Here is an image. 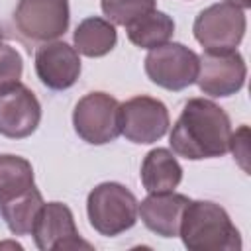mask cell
Segmentation results:
<instances>
[{"mask_svg": "<svg viewBox=\"0 0 251 251\" xmlns=\"http://www.w3.org/2000/svg\"><path fill=\"white\" fill-rule=\"evenodd\" d=\"M229 135V118L218 104L206 98H190L171 131V147L178 157L190 161L212 159L227 153Z\"/></svg>", "mask_w": 251, "mask_h": 251, "instance_id": "obj_1", "label": "cell"}, {"mask_svg": "<svg viewBox=\"0 0 251 251\" xmlns=\"http://www.w3.org/2000/svg\"><path fill=\"white\" fill-rule=\"evenodd\" d=\"M43 206L27 159L0 155V214L14 235L31 233L35 216Z\"/></svg>", "mask_w": 251, "mask_h": 251, "instance_id": "obj_2", "label": "cell"}, {"mask_svg": "<svg viewBox=\"0 0 251 251\" xmlns=\"http://www.w3.org/2000/svg\"><path fill=\"white\" fill-rule=\"evenodd\" d=\"M178 235L190 251H239L241 235L227 212L210 200H190L184 208Z\"/></svg>", "mask_w": 251, "mask_h": 251, "instance_id": "obj_3", "label": "cell"}, {"mask_svg": "<svg viewBox=\"0 0 251 251\" xmlns=\"http://www.w3.org/2000/svg\"><path fill=\"white\" fill-rule=\"evenodd\" d=\"M86 212L90 226L106 237L129 229L137 220V200L120 182H102L88 194Z\"/></svg>", "mask_w": 251, "mask_h": 251, "instance_id": "obj_4", "label": "cell"}, {"mask_svg": "<svg viewBox=\"0 0 251 251\" xmlns=\"http://www.w3.org/2000/svg\"><path fill=\"white\" fill-rule=\"evenodd\" d=\"M245 25V14L239 6L218 2L196 16L194 37L206 51H231L241 43Z\"/></svg>", "mask_w": 251, "mask_h": 251, "instance_id": "obj_5", "label": "cell"}, {"mask_svg": "<svg viewBox=\"0 0 251 251\" xmlns=\"http://www.w3.org/2000/svg\"><path fill=\"white\" fill-rule=\"evenodd\" d=\"M200 57L182 43H163L149 49L145 57V73L157 86L167 90H182L196 82Z\"/></svg>", "mask_w": 251, "mask_h": 251, "instance_id": "obj_6", "label": "cell"}, {"mask_svg": "<svg viewBox=\"0 0 251 251\" xmlns=\"http://www.w3.org/2000/svg\"><path fill=\"white\" fill-rule=\"evenodd\" d=\"M73 126L86 143H110L120 135V102L106 92H90L76 102Z\"/></svg>", "mask_w": 251, "mask_h": 251, "instance_id": "obj_7", "label": "cell"}, {"mask_svg": "<svg viewBox=\"0 0 251 251\" xmlns=\"http://www.w3.org/2000/svg\"><path fill=\"white\" fill-rule=\"evenodd\" d=\"M167 106L151 96H133L120 104V133L133 143H155L169 129Z\"/></svg>", "mask_w": 251, "mask_h": 251, "instance_id": "obj_8", "label": "cell"}, {"mask_svg": "<svg viewBox=\"0 0 251 251\" xmlns=\"http://www.w3.org/2000/svg\"><path fill=\"white\" fill-rule=\"evenodd\" d=\"M31 235L35 245L41 251H61V249H92L88 241H84L75 226L73 212L63 202H49L39 208Z\"/></svg>", "mask_w": 251, "mask_h": 251, "instance_id": "obj_9", "label": "cell"}, {"mask_svg": "<svg viewBox=\"0 0 251 251\" xmlns=\"http://www.w3.org/2000/svg\"><path fill=\"white\" fill-rule=\"evenodd\" d=\"M18 31L31 41H51L69 27L67 0H20L14 12Z\"/></svg>", "mask_w": 251, "mask_h": 251, "instance_id": "obj_10", "label": "cell"}, {"mask_svg": "<svg viewBox=\"0 0 251 251\" xmlns=\"http://www.w3.org/2000/svg\"><path fill=\"white\" fill-rule=\"evenodd\" d=\"M247 76L243 57L231 51H204L200 57V69L196 82L204 94L210 96H231L241 90Z\"/></svg>", "mask_w": 251, "mask_h": 251, "instance_id": "obj_11", "label": "cell"}, {"mask_svg": "<svg viewBox=\"0 0 251 251\" xmlns=\"http://www.w3.org/2000/svg\"><path fill=\"white\" fill-rule=\"evenodd\" d=\"M41 120V106L35 94L22 82L0 90V133L10 139L31 135Z\"/></svg>", "mask_w": 251, "mask_h": 251, "instance_id": "obj_12", "label": "cell"}, {"mask_svg": "<svg viewBox=\"0 0 251 251\" xmlns=\"http://www.w3.org/2000/svg\"><path fill=\"white\" fill-rule=\"evenodd\" d=\"M35 73L51 90L71 88L80 75V59L76 49L65 41L43 43L35 51Z\"/></svg>", "mask_w": 251, "mask_h": 251, "instance_id": "obj_13", "label": "cell"}, {"mask_svg": "<svg viewBox=\"0 0 251 251\" xmlns=\"http://www.w3.org/2000/svg\"><path fill=\"white\" fill-rule=\"evenodd\" d=\"M190 200L184 194L173 192H159L149 194L141 204H137V214L147 229L161 237H176L180 229V220L184 208Z\"/></svg>", "mask_w": 251, "mask_h": 251, "instance_id": "obj_14", "label": "cell"}, {"mask_svg": "<svg viewBox=\"0 0 251 251\" xmlns=\"http://www.w3.org/2000/svg\"><path fill=\"white\" fill-rule=\"evenodd\" d=\"M182 180V167L176 157L163 147L151 149L141 163V182L149 194L173 192Z\"/></svg>", "mask_w": 251, "mask_h": 251, "instance_id": "obj_15", "label": "cell"}, {"mask_svg": "<svg viewBox=\"0 0 251 251\" xmlns=\"http://www.w3.org/2000/svg\"><path fill=\"white\" fill-rule=\"evenodd\" d=\"M75 49L86 57H102L116 47L118 33L112 22L104 18H84L75 29Z\"/></svg>", "mask_w": 251, "mask_h": 251, "instance_id": "obj_16", "label": "cell"}, {"mask_svg": "<svg viewBox=\"0 0 251 251\" xmlns=\"http://www.w3.org/2000/svg\"><path fill=\"white\" fill-rule=\"evenodd\" d=\"M127 37L133 45L141 49H153L167 43L175 33V22L165 12L153 10L143 18L135 20L127 27Z\"/></svg>", "mask_w": 251, "mask_h": 251, "instance_id": "obj_17", "label": "cell"}, {"mask_svg": "<svg viewBox=\"0 0 251 251\" xmlns=\"http://www.w3.org/2000/svg\"><path fill=\"white\" fill-rule=\"evenodd\" d=\"M153 10L155 0H102V12L108 16V22L124 27Z\"/></svg>", "mask_w": 251, "mask_h": 251, "instance_id": "obj_18", "label": "cell"}, {"mask_svg": "<svg viewBox=\"0 0 251 251\" xmlns=\"http://www.w3.org/2000/svg\"><path fill=\"white\" fill-rule=\"evenodd\" d=\"M24 71L22 55L12 45H0V90L20 82Z\"/></svg>", "mask_w": 251, "mask_h": 251, "instance_id": "obj_19", "label": "cell"}, {"mask_svg": "<svg viewBox=\"0 0 251 251\" xmlns=\"http://www.w3.org/2000/svg\"><path fill=\"white\" fill-rule=\"evenodd\" d=\"M233 153V157L237 159V163L241 165V169L245 173H249V127L247 126H241L235 133L231 131L229 135V149Z\"/></svg>", "mask_w": 251, "mask_h": 251, "instance_id": "obj_20", "label": "cell"}, {"mask_svg": "<svg viewBox=\"0 0 251 251\" xmlns=\"http://www.w3.org/2000/svg\"><path fill=\"white\" fill-rule=\"evenodd\" d=\"M226 2H229V4H235V6H239L241 10H245V8H249V0H226Z\"/></svg>", "mask_w": 251, "mask_h": 251, "instance_id": "obj_21", "label": "cell"}, {"mask_svg": "<svg viewBox=\"0 0 251 251\" xmlns=\"http://www.w3.org/2000/svg\"><path fill=\"white\" fill-rule=\"evenodd\" d=\"M2 39H4V31H2V27H0V45H2Z\"/></svg>", "mask_w": 251, "mask_h": 251, "instance_id": "obj_22", "label": "cell"}]
</instances>
